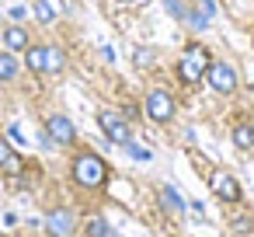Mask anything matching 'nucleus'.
<instances>
[{"mask_svg": "<svg viewBox=\"0 0 254 237\" xmlns=\"http://www.w3.org/2000/svg\"><path fill=\"white\" fill-rule=\"evenodd\" d=\"M98 126H101L105 140L115 143V147H126V143L132 140V126H129V119H126L119 108H101V112H98Z\"/></svg>", "mask_w": 254, "mask_h": 237, "instance_id": "obj_5", "label": "nucleus"}, {"mask_svg": "<svg viewBox=\"0 0 254 237\" xmlns=\"http://www.w3.org/2000/svg\"><path fill=\"white\" fill-rule=\"evenodd\" d=\"M63 14V0H35V21L42 28L56 25V18Z\"/></svg>", "mask_w": 254, "mask_h": 237, "instance_id": "obj_14", "label": "nucleus"}, {"mask_svg": "<svg viewBox=\"0 0 254 237\" xmlns=\"http://www.w3.org/2000/svg\"><path fill=\"white\" fill-rule=\"evenodd\" d=\"M143 115L157 126H171L174 115H178V98L167 91V87H150L143 94Z\"/></svg>", "mask_w": 254, "mask_h": 237, "instance_id": "obj_3", "label": "nucleus"}, {"mask_svg": "<svg viewBox=\"0 0 254 237\" xmlns=\"http://www.w3.org/2000/svg\"><path fill=\"white\" fill-rule=\"evenodd\" d=\"M209 188H212V195H216L219 202H226V206H237V202L244 199V188H240V181H237L230 171H223V167H216V171H212V178H209Z\"/></svg>", "mask_w": 254, "mask_h": 237, "instance_id": "obj_7", "label": "nucleus"}, {"mask_svg": "<svg viewBox=\"0 0 254 237\" xmlns=\"http://www.w3.org/2000/svg\"><path fill=\"white\" fill-rule=\"evenodd\" d=\"M0 39H4V49H11V53H25V49L32 46V35H28V28H25V25H18V21L4 25Z\"/></svg>", "mask_w": 254, "mask_h": 237, "instance_id": "obj_10", "label": "nucleus"}, {"mask_svg": "<svg viewBox=\"0 0 254 237\" xmlns=\"http://www.w3.org/2000/svg\"><path fill=\"white\" fill-rule=\"evenodd\" d=\"M21 67H25L32 77H46V42H32V46L21 53Z\"/></svg>", "mask_w": 254, "mask_h": 237, "instance_id": "obj_12", "label": "nucleus"}, {"mask_svg": "<svg viewBox=\"0 0 254 237\" xmlns=\"http://www.w3.org/2000/svg\"><path fill=\"white\" fill-rule=\"evenodd\" d=\"M209 63H212L209 49H205V46H198V42H188V46L181 49L178 63H174V74H178V80H181L185 87H195V84H202V80H205Z\"/></svg>", "mask_w": 254, "mask_h": 237, "instance_id": "obj_2", "label": "nucleus"}, {"mask_svg": "<svg viewBox=\"0 0 254 237\" xmlns=\"http://www.w3.org/2000/svg\"><path fill=\"white\" fill-rule=\"evenodd\" d=\"M21 60H18V53H11V49H0V84H18L21 80Z\"/></svg>", "mask_w": 254, "mask_h": 237, "instance_id": "obj_13", "label": "nucleus"}, {"mask_svg": "<svg viewBox=\"0 0 254 237\" xmlns=\"http://www.w3.org/2000/svg\"><path fill=\"white\" fill-rule=\"evenodd\" d=\"M66 70H70V56H66V49H63L60 42H46V77L60 80Z\"/></svg>", "mask_w": 254, "mask_h": 237, "instance_id": "obj_9", "label": "nucleus"}, {"mask_svg": "<svg viewBox=\"0 0 254 237\" xmlns=\"http://www.w3.org/2000/svg\"><path fill=\"white\" fill-rule=\"evenodd\" d=\"M202 84H209L219 98H230V94H237L240 77H237V67H233V63H226V60H212L209 70H205V80H202Z\"/></svg>", "mask_w": 254, "mask_h": 237, "instance_id": "obj_4", "label": "nucleus"}, {"mask_svg": "<svg viewBox=\"0 0 254 237\" xmlns=\"http://www.w3.org/2000/svg\"><path fill=\"white\" fill-rule=\"evenodd\" d=\"M46 136H49V143H56V147H63V150H73V147L80 143L77 126H73L70 115H63V112H49V115H46Z\"/></svg>", "mask_w": 254, "mask_h": 237, "instance_id": "obj_6", "label": "nucleus"}, {"mask_svg": "<svg viewBox=\"0 0 254 237\" xmlns=\"http://www.w3.org/2000/svg\"><path fill=\"white\" fill-rule=\"evenodd\" d=\"M126 150H129L136 160H150V150H146V147H139V143H132V140L126 143Z\"/></svg>", "mask_w": 254, "mask_h": 237, "instance_id": "obj_18", "label": "nucleus"}, {"mask_svg": "<svg viewBox=\"0 0 254 237\" xmlns=\"http://www.w3.org/2000/svg\"><path fill=\"white\" fill-rule=\"evenodd\" d=\"M122 4H129V7H136V4H146V0H122Z\"/></svg>", "mask_w": 254, "mask_h": 237, "instance_id": "obj_20", "label": "nucleus"}, {"mask_svg": "<svg viewBox=\"0 0 254 237\" xmlns=\"http://www.w3.org/2000/svg\"><path fill=\"white\" fill-rule=\"evenodd\" d=\"M25 171V160H21V154L11 147V140L7 136H0V174H21Z\"/></svg>", "mask_w": 254, "mask_h": 237, "instance_id": "obj_11", "label": "nucleus"}, {"mask_svg": "<svg viewBox=\"0 0 254 237\" xmlns=\"http://www.w3.org/2000/svg\"><path fill=\"white\" fill-rule=\"evenodd\" d=\"M230 143L237 147V150H254V126L247 122V119H240V122H233V129H230Z\"/></svg>", "mask_w": 254, "mask_h": 237, "instance_id": "obj_15", "label": "nucleus"}, {"mask_svg": "<svg viewBox=\"0 0 254 237\" xmlns=\"http://www.w3.org/2000/svg\"><path fill=\"white\" fill-rule=\"evenodd\" d=\"M84 237H119V234L112 230V223H108L105 216H91V220L84 223Z\"/></svg>", "mask_w": 254, "mask_h": 237, "instance_id": "obj_17", "label": "nucleus"}, {"mask_svg": "<svg viewBox=\"0 0 254 237\" xmlns=\"http://www.w3.org/2000/svg\"><path fill=\"white\" fill-rule=\"evenodd\" d=\"M46 234L49 237H77V216L70 209H49L46 213Z\"/></svg>", "mask_w": 254, "mask_h": 237, "instance_id": "obj_8", "label": "nucleus"}, {"mask_svg": "<svg viewBox=\"0 0 254 237\" xmlns=\"http://www.w3.org/2000/svg\"><path fill=\"white\" fill-rule=\"evenodd\" d=\"M132 60H136V63H153V53H150V49H143V53L136 49V56H132Z\"/></svg>", "mask_w": 254, "mask_h": 237, "instance_id": "obj_19", "label": "nucleus"}, {"mask_svg": "<svg viewBox=\"0 0 254 237\" xmlns=\"http://www.w3.org/2000/svg\"><path fill=\"white\" fill-rule=\"evenodd\" d=\"M160 206H164L171 216H185V202H181V195H178L174 185H160Z\"/></svg>", "mask_w": 254, "mask_h": 237, "instance_id": "obj_16", "label": "nucleus"}, {"mask_svg": "<svg viewBox=\"0 0 254 237\" xmlns=\"http://www.w3.org/2000/svg\"><path fill=\"white\" fill-rule=\"evenodd\" d=\"M112 178V167L108 160L94 150V147H73L70 154V181L80 188V192H101Z\"/></svg>", "mask_w": 254, "mask_h": 237, "instance_id": "obj_1", "label": "nucleus"}]
</instances>
